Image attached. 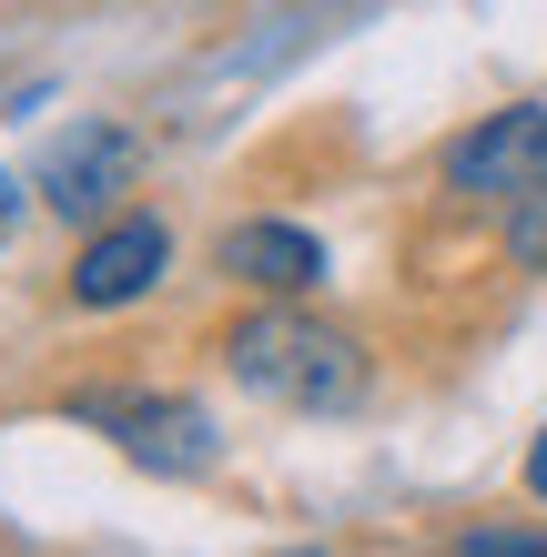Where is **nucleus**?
Returning <instances> with one entry per match:
<instances>
[{
    "label": "nucleus",
    "instance_id": "nucleus-2",
    "mask_svg": "<svg viewBox=\"0 0 547 557\" xmlns=\"http://www.w3.org/2000/svg\"><path fill=\"white\" fill-rule=\"evenodd\" d=\"M72 416H82V425H102V436L133 456V467H152V476H203L213 456H223L213 416H203V406H183V396H82Z\"/></svg>",
    "mask_w": 547,
    "mask_h": 557
},
{
    "label": "nucleus",
    "instance_id": "nucleus-8",
    "mask_svg": "<svg viewBox=\"0 0 547 557\" xmlns=\"http://www.w3.org/2000/svg\"><path fill=\"white\" fill-rule=\"evenodd\" d=\"M467 557H547V537H467Z\"/></svg>",
    "mask_w": 547,
    "mask_h": 557
},
{
    "label": "nucleus",
    "instance_id": "nucleus-10",
    "mask_svg": "<svg viewBox=\"0 0 547 557\" xmlns=\"http://www.w3.org/2000/svg\"><path fill=\"white\" fill-rule=\"evenodd\" d=\"M11 203H21V183H11V173H0V223H11Z\"/></svg>",
    "mask_w": 547,
    "mask_h": 557
},
{
    "label": "nucleus",
    "instance_id": "nucleus-9",
    "mask_svg": "<svg viewBox=\"0 0 547 557\" xmlns=\"http://www.w3.org/2000/svg\"><path fill=\"white\" fill-rule=\"evenodd\" d=\"M527 497L547 507V425H537V446H527Z\"/></svg>",
    "mask_w": 547,
    "mask_h": 557
},
{
    "label": "nucleus",
    "instance_id": "nucleus-1",
    "mask_svg": "<svg viewBox=\"0 0 547 557\" xmlns=\"http://www.w3.org/2000/svg\"><path fill=\"white\" fill-rule=\"evenodd\" d=\"M223 366H234V385H244V396L295 406V416H345V406L365 396V345L345 335V324L295 314V305L244 314L234 335H223Z\"/></svg>",
    "mask_w": 547,
    "mask_h": 557
},
{
    "label": "nucleus",
    "instance_id": "nucleus-6",
    "mask_svg": "<svg viewBox=\"0 0 547 557\" xmlns=\"http://www.w3.org/2000/svg\"><path fill=\"white\" fill-rule=\"evenodd\" d=\"M213 264L234 274V284H253V294H274V305H295V294H314V284H325V244H314L304 223L253 213V223H223Z\"/></svg>",
    "mask_w": 547,
    "mask_h": 557
},
{
    "label": "nucleus",
    "instance_id": "nucleus-4",
    "mask_svg": "<svg viewBox=\"0 0 547 557\" xmlns=\"http://www.w3.org/2000/svg\"><path fill=\"white\" fill-rule=\"evenodd\" d=\"M547 183V102H507L476 133L446 143V193H476V203H518Z\"/></svg>",
    "mask_w": 547,
    "mask_h": 557
},
{
    "label": "nucleus",
    "instance_id": "nucleus-3",
    "mask_svg": "<svg viewBox=\"0 0 547 557\" xmlns=\"http://www.w3.org/2000/svg\"><path fill=\"white\" fill-rule=\"evenodd\" d=\"M142 183V143L122 122H72L51 152H41V203L61 223H112V203Z\"/></svg>",
    "mask_w": 547,
    "mask_h": 557
},
{
    "label": "nucleus",
    "instance_id": "nucleus-7",
    "mask_svg": "<svg viewBox=\"0 0 547 557\" xmlns=\"http://www.w3.org/2000/svg\"><path fill=\"white\" fill-rule=\"evenodd\" d=\"M507 264H518V274H547V183L507 203Z\"/></svg>",
    "mask_w": 547,
    "mask_h": 557
},
{
    "label": "nucleus",
    "instance_id": "nucleus-5",
    "mask_svg": "<svg viewBox=\"0 0 547 557\" xmlns=\"http://www.w3.org/2000/svg\"><path fill=\"white\" fill-rule=\"evenodd\" d=\"M163 264H173L163 213H112V223H91V244L72 253V305H91V314L142 305V294L163 284Z\"/></svg>",
    "mask_w": 547,
    "mask_h": 557
}]
</instances>
